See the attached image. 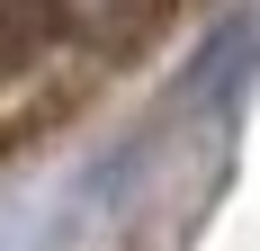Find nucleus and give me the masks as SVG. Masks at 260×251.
I'll use <instances>...</instances> for the list:
<instances>
[{
  "label": "nucleus",
  "instance_id": "obj_2",
  "mask_svg": "<svg viewBox=\"0 0 260 251\" xmlns=\"http://www.w3.org/2000/svg\"><path fill=\"white\" fill-rule=\"evenodd\" d=\"M63 18H72V36H81V45L117 54V45H144V36H153L161 0H63Z\"/></svg>",
  "mask_w": 260,
  "mask_h": 251
},
{
  "label": "nucleus",
  "instance_id": "obj_1",
  "mask_svg": "<svg viewBox=\"0 0 260 251\" xmlns=\"http://www.w3.org/2000/svg\"><path fill=\"white\" fill-rule=\"evenodd\" d=\"M63 36H72L63 0H0V90H18Z\"/></svg>",
  "mask_w": 260,
  "mask_h": 251
}]
</instances>
